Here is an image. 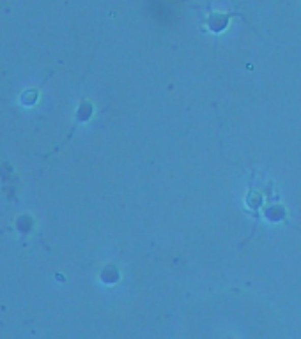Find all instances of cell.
Returning <instances> with one entry per match:
<instances>
[{"label":"cell","instance_id":"1","mask_svg":"<svg viewBox=\"0 0 301 339\" xmlns=\"http://www.w3.org/2000/svg\"><path fill=\"white\" fill-rule=\"evenodd\" d=\"M234 16L237 18H243V13H216V11H213V4H211V0L207 2V18H206V27L209 32H213V34H222V32L225 30L227 27H229L230 20H232Z\"/></svg>","mask_w":301,"mask_h":339},{"label":"cell","instance_id":"2","mask_svg":"<svg viewBox=\"0 0 301 339\" xmlns=\"http://www.w3.org/2000/svg\"><path fill=\"white\" fill-rule=\"evenodd\" d=\"M264 215H266V219L271 223H282L287 219V208L280 203L267 205V207L264 208Z\"/></svg>","mask_w":301,"mask_h":339},{"label":"cell","instance_id":"3","mask_svg":"<svg viewBox=\"0 0 301 339\" xmlns=\"http://www.w3.org/2000/svg\"><path fill=\"white\" fill-rule=\"evenodd\" d=\"M247 205L252 208V210H257V208L262 205V195H261V193H255L254 189H252V191L248 193Z\"/></svg>","mask_w":301,"mask_h":339},{"label":"cell","instance_id":"4","mask_svg":"<svg viewBox=\"0 0 301 339\" xmlns=\"http://www.w3.org/2000/svg\"><path fill=\"white\" fill-rule=\"evenodd\" d=\"M103 281L106 283V285H112V283H115L119 279V270H117V267L115 265H108L105 269V272H103Z\"/></svg>","mask_w":301,"mask_h":339}]
</instances>
